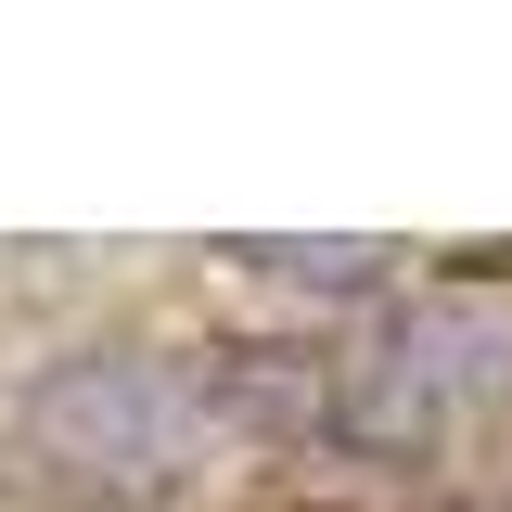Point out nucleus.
Instances as JSON below:
<instances>
[{"instance_id": "f257e3e1", "label": "nucleus", "mask_w": 512, "mask_h": 512, "mask_svg": "<svg viewBox=\"0 0 512 512\" xmlns=\"http://www.w3.org/2000/svg\"><path fill=\"white\" fill-rule=\"evenodd\" d=\"M218 372L154 359V346H77L26 384L13 410V461L52 487V500H167L205 436H218Z\"/></svg>"}, {"instance_id": "f03ea898", "label": "nucleus", "mask_w": 512, "mask_h": 512, "mask_svg": "<svg viewBox=\"0 0 512 512\" xmlns=\"http://www.w3.org/2000/svg\"><path fill=\"white\" fill-rule=\"evenodd\" d=\"M512 397V308L487 282H436L410 308H384L333 359V436L359 448H461Z\"/></svg>"}, {"instance_id": "7ed1b4c3", "label": "nucleus", "mask_w": 512, "mask_h": 512, "mask_svg": "<svg viewBox=\"0 0 512 512\" xmlns=\"http://www.w3.org/2000/svg\"><path fill=\"white\" fill-rule=\"evenodd\" d=\"M231 256H244V269H269V282H308V295H372L397 244H372V231H333V244H231Z\"/></svg>"}]
</instances>
